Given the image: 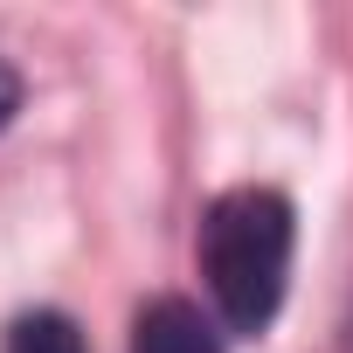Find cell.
<instances>
[{
    "label": "cell",
    "mask_w": 353,
    "mask_h": 353,
    "mask_svg": "<svg viewBox=\"0 0 353 353\" xmlns=\"http://www.w3.org/2000/svg\"><path fill=\"white\" fill-rule=\"evenodd\" d=\"M291 201L277 188H236L208 208L201 222V270L215 291V312L236 332H263L284 305V277H291Z\"/></svg>",
    "instance_id": "1"
},
{
    "label": "cell",
    "mask_w": 353,
    "mask_h": 353,
    "mask_svg": "<svg viewBox=\"0 0 353 353\" xmlns=\"http://www.w3.org/2000/svg\"><path fill=\"white\" fill-rule=\"evenodd\" d=\"M132 353H222V339L188 298H152L132 325Z\"/></svg>",
    "instance_id": "2"
},
{
    "label": "cell",
    "mask_w": 353,
    "mask_h": 353,
    "mask_svg": "<svg viewBox=\"0 0 353 353\" xmlns=\"http://www.w3.org/2000/svg\"><path fill=\"white\" fill-rule=\"evenodd\" d=\"M8 353H83V332L63 312H28V319H14Z\"/></svg>",
    "instance_id": "3"
},
{
    "label": "cell",
    "mask_w": 353,
    "mask_h": 353,
    "mask_svg": "<svg viewBox=\"0 0 353 353\" xmlns=\"http://www.w3.org/2000/svg\"><path fill=\"white\" fill-rule=\"evenodd\" d=\"M14 111H21V77H14L8 63H0V132L14 125Z\"/></svg>",
    "instance_id": "4"
}]
</instances>
